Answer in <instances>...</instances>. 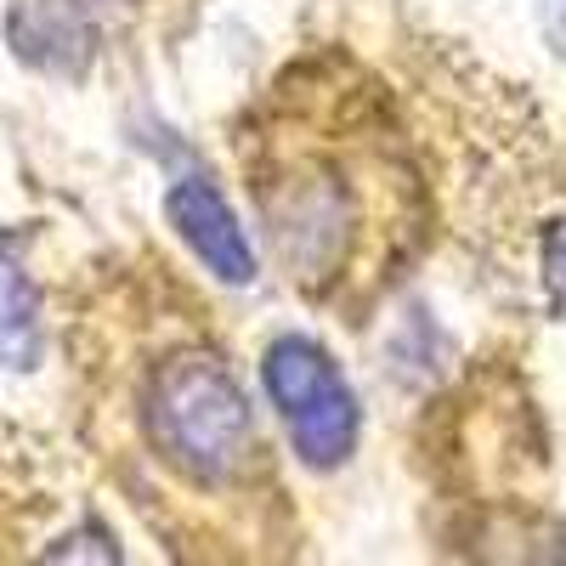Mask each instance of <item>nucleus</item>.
<instances>
[{"label": "nucleus", "mask_w": 566, "mask_h": 566, "mask_svg": "<svg viewBox=\"0 0 566 566\" xmlns=\"http://www.w3.org/2000/svg\"><path fill=\"white\" fill-rule=\"evenodd\" d=\"M40 352V301L18 255L0 244V374L29 368Z\"/></svg>", "instance_id": "nucleus-4"}, {"label": "nucleus", "mask_w": 566, "mask_h": 566, "mask_svg": "<svg viewBox=\"0 0 566 566\" xmlns=\"http://www.w3.org/2000/svg\"><path fill=\"white\" fill-rule=\"evenodd\" d=\"M544 290H549V306L566 317V221H555L544 239Z\"/></svg>", "instance_id": "nucleus-5"}, {"label": "nucleus", "mask_w": 566, "mask_h": 566, "mask_svg": "<svg viewBox=\"0 0 566 566\" xmlns=\"http://www.w3.org/2000/svg\"><path fill=\"white\" fill-rule=\"evenodd\" d=\"M165 216L181 232V244L193 250L221 283H250L255 277V250L244 239V227L205 176H181L170 187V199H165Z\"/></svg>", "instance_id": "nucleus-3"}, {"label": "nucleus", "mask_w": 566, "mask_h": 566, "mask_svg": "<svg viewBox=\"0 0 566 566\" xmlns=\"http://www.w3.org/2000/svg\"><path fill=\"white\" fill-rule=\"evenodd\" d=\"M142 419H148V442L159 448V459L205 488L239 476L244 459L255 453L250 402H244L239 380L227 374V363L210 352L165 357L148 380Z\"/></svg>", "instance_id": "nucleus-1"}, {"label": "nucleus", "mask_w": 566, "mask_h": 566, "mask_svg": "<svg viewBox=\"0 0 566 566\" xmlns=\"http://www.w3.org/2000/svg\"><path fill=\"white\" fill-rule=\"evenodd\" d=\"M261 374H266V391H272L283 424H290V442L306 464L328 470L357 448V397L346 386V374L335 368V357L317 340H306V335L272 340Z\"/></svg>", "instance_id": "nucleus-2"}, {"label": "nucleus", "mask_w": 566, "mask_h": 566, "mask_svg": "<svg viewBox=\"0 0 566 566\" xmlns=\"http://www.w3.org/2000/svg\"><path fill=\"white\" fill-rule=\"evenodd\" d=\"M538 12H544V40L566 57V0H538Z\"/></svg>", "instance_id": "nucleus-6"}]
</instances>
